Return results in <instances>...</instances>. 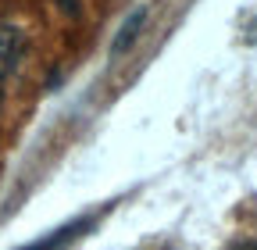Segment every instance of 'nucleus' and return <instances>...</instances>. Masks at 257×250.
Masks as SVG:
<instances>
[{
  "label": "nucleus",
  "instance_id": "nucleus-1",
  "mask_svg": "<svg viewBox=\"0 0 257 250\" xmlns=\"http://www.w3.org/2000/svg\"><path fill=\"white\" fill-rule=\"evenodd\" d=\"M111 204H104L100 211H93V214H79V218H72V222H64L61 229H54V232H47L43 239H36V243H29V246H22V250H64L68 243H75L79 236H86L96 222H100V214L107 211Z\"/></svg>",
  "mask_w": 257,
  "mask_h": 250
},
{
  "label": "nucleus",
  "instance_id": "nucleus-4",
  "mask_svg": "<svg viewBox=\"0 0 257 250\" xmlns=\"http://www.w3.org/2000/svg\"><path fill=\"white\" fill-rule=\"evenodd\" d=\"M232 250H257V243H253V239H246V243H236Z\"/></svg>",
  "mask_w": 257,
  "mask_h": 250
},
{
  "label": "nucleus",
  "instance_id": "nucleus-3",
  "mask_svg": "<svg viewBox=\"0 0 257 250\" xmlns=\"http://www.w3.org/2000/svg\"><path fill=\"white\" fill-rule=\"evenodd\" d=\"M143 22H147V11H136L133 18H128V22L121 25V36L114 40V54H125L128 47L136 43V36H140V29H143Z\"/></svg>",
  "mask_w": 257,
  "mask_h": 250
},
{
  "label": "nucleus",
  "instance_id": "nucleus-2",
  "mask_svg": "<svg viewBox=\"0 0 257 250\" xmlns=\"http://www.w3.org/2000/svg\"><path fill=\"white\" fill-rule=\"evenodd\" d=\"M25 54V40L15 25H0V79H8Z\"/></svg>",
  "mask_w": 257,
  "mask_h": 250
}]
</instances>
